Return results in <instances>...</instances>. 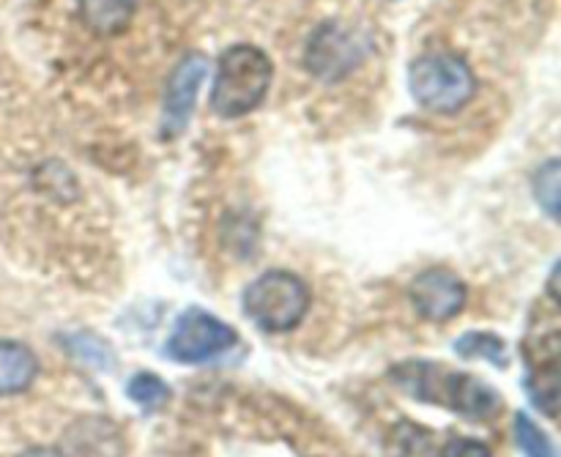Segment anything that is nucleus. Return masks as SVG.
I'll return each mask as SVG.
<instances>
[{
    "instance_id": "9b49d317",
    "label": "nucleus",
    "mask_w": 561,
    "mask_h": 457,
    "mask_svg": "<svg viewBox=\"0 0 561 457\" xmlns=\"http://www.w3.org/2000/svg\"><path fill=\"white\" fill-rule=\"evenodd\" d=\"M137 0H80V16L99 36H115L129 25Z\"/></svg>"
},
{
    "instance_id": "20e7f679",
    "label": "nucleus",
    "mask_w": 561,
    "mask_h": 457,
    "mask_svg": "<svg viewBox=\"0 0 561 457\" xmlns=\"http://www.w3.org/2000/svg\"><path fill=\"white\" fill-rule=\"evenodd\" d=\"M310 310V288L290 272H266L247 288L244 312L268 334L290 332Z\"/></svg>"
},
{
    "instance_id": "7ed1b4c3",
    "label": "nucleus",
    "mask_w": 561,
    "mask_h": 457,
    "mask_svg": "<svg viewBox=\"0 0 561 457\" xmlns=\"http://www.w3.org/2000/svg\"><path fill=\"white\" fill-rule=\"evenodd\" d=\"M409 88L422 107L449 115L474 99L477 80L460 55L427 53L411 64Z\"/></svg>"
},
{
    "instance_id": "f03ea898",
    "label": "nucleus",
    "mask_w": 561,
    "mask_h": 457,
    "mask_svg": "<svg viewBox=\"0 0 561 457\" xmlns=\"http://www.w3.org/2000/svg\"><path fill=\"white\" fill-rule=\"evenodd\" d=\"M272 60L252 44L225 49L211 88V110L219 118H241L266 99L272 85Z\"/></svg>"
},
{
    "instance_id": "4468645a",
    "label": "nucleus",
    "mask_w": 561,
    "mask_h": 457,
    "mask_svg": "<svg viewBox=\"0 0 561 457\" xmlns=\"http://www.w3.org/2000/svg\"><path fill=\"white\" fill-rule=\"evenodd\" d=\"M515 442L526 457H557L551 438L546 436V431H540V425L531 422L529 414L515 416Z\"/></svg>"
},
{
    "instance_id": "a211bd4d",
    "label": "nucleus",
    "mask_w": 561,
    "mask_h": 457,
    "mask_svg": "<svg viewBox=\"0 0 561 457\" xmlns=\"http://www.w3.org/2000/svg\"><path fill=\"white\" fill-rule=\"evenodd\" d=\"M20 457H66V455L58 453V449H53V447H33V449H27V453H22Z\"/></svg>"
},
{
    "instance_id": "9d476101",
    "label": "nucleus",
    "mask_w": 561,
    "mask_h": 457,
    "mask_svg": "<svg viewBox=\"0 0 561 457\" xmlns=\"http://www.w3.org/2000/svg\"><path fill=\"white\" fill-rule=\"evenodd\" d=\"M38 376V362L27 345L0 340V398L31 389Z\"/></svg>"
},
{
    "instance_id": "39448f33",
    "label": "nucleus",
    "mask_w": 561,
    "mask_h": 457,
    "mask_svg": "<svg viewBox=\"0 0 561 457\" xmlns=\"http://www.w3.org/2000/svg\"><path fill=\"white\" fill-rule=\"evenodd\" d=\"M236 340L239 338L228 323L208 316L201 307H192L175 321L164 351H168L170 359L181 362V365H203V362L233 349Z\"/></svg>"
},
{
    "instance_id": "f257e3e1",
    "label": "nucleus",
    "mask_w": 561,
    "mask_h": 457,
    "mask_svg": "<svg viewBox=\"0 0 561 457\" xmlns=\"http://www.w3.org/2000/svg\"><path fill=\"white\" fill-rule=\"evenodd\" d=\"M389 378L409 398L420 400V403L444 405L469 420L485 422L502 411V395L496 389L469 373L449 370L442 362H403V365L392 367Z\"/></svg>"
},
{
    "instance_id": "f8f14e48",
    "label": "nucleus",
    "mask_w": 561,
    "mask_h": 457,
    "mask_svg": "<svg viewBox=\"0 0 561 457\" xmlns=\"http://www.w3.org/2000/svg\"><path fill=\"white\" fill-rule=\"evenodd\" d=\"M455 354L460 359H482L488 365H496V367H507L510 365V356H507V345H504L502 338L491 332H469L455 343Z\"/></svg>"
},
{
    "instance_id": "f3484780",
    "label": "nucleus",
    "mask_w": 561,
    "mask_h": 457,
    "mask_svg": "<svg viewBox=\"0 0 561 457\" xmlns=\"http://www.w3.org/2000/svg\"><path fill=\"white\" fill-rule=\"evenodd\" d=\"M442 457H493V453L488 444L474 442V438L455 436L449 438L447 447L442 449Z\"/></svg>"
},
{
    "instance_id": "2eb2a0df",
    "label": "nucleus",
    "mask_w": 561,
    "mask_h": 457,
    "mask_svg": "<svg viewBox=\"0 0 561 457\" xmlns=\"http://www.w3.org/2000/svg\"><path fill=\"white\" fill-rule=\"evenodd\" d=\"M535 195L540 206L551 214L553 219L559 217V159H548L535 175Z\"/></svg>"
},
{
    "instance_id": "423d86ee",
    "label": "nucleus",
    "mask_w": 561,
    "mask_h": 457,
    "mask_svg": "<svg viewBox=\"0 0 561 457\" xmlns=\"http://www.w3.org/2000/svg\"><path fill=\"white\" fill-rule=\"evenodd\" d=\"M367 58V38L365 33L354 27H343L337 22H327L312 33L307 44V69L318 80L337 82L348 77L362 60Z\"/></svg>"
},
{
    "instance_id": "6e6552de",
    "label": "nucleus",
    "mask_w": 561,
    "mask_h": 457,
    "mask_svg": "<svg viewBox=\"0 0 561 457\" xmlns=\"http://www.w3.org/2000/svg\"><path fill=\"white\" fill-rule=\"evenodd\" d=\"M208 75V58L203 53H190L179 60V66L170 75L168 88H164V115H162V135L179 137L186 129L195 110L197 91Z\"/></svg>"
},
{
    "instance_id": "ddd939ff",
    "label": "nucleus",
    "mask_w": 561,
    "mask_h": 457,
    "mask_svg": "<svg viewBox=\"0 0 561 457\" xmlns=\"http://www.w3.org/2000/svg\"><path fill=\"white\" fill-rule=\"evenodd\" d=\"M126 395L131 398V403H137L146 411H159L162 405H168L170 400V387L153 373H137L129 384H126Z\"/></svg>"
},
{
    "instance_id": "1a4fd4ad",
    "label": "nucleus",
    "mask_w": 561,
    "mask_h": 457,
    "mask_svg": "<svg viewBox=\"0 0 561 457\" xmlns=\"http://www.w3.org/2000/svg\"><path fill=\"white\" fill-rule=\"evenodd\" d=\"M409 294L414 310L425 321L433 323L453 321L455 316H460V310L466 307V299H469V290H466L463 279L455 272H449V269H427V272H422L411 283Z\"/></svg>"
},
{
    "instance_id": "0eeeda50",
    "label": "nucleus",
    "mask_w": 561,
    "mask_h": 457,
    "mask_svg": "<svg viewBox=\"0 0 561 457\" xmlns=\"http://www.w3.org/2000/svg\"><path fill=\"white\" fill-rule=\"evenodd\" d=\"M559 354H561L559 329L542 332L540 338H529V343H526V362H529V378H526V387H529L531 403H535L548 420H557L559 416V400H561Z\"/></svg>"
},
{
    "instance_id": "dca6fc26",
    "label": "nucleus",
    "mask_w": 561,
    "mask_h": 457,
    "mask_svg": "<svg viewBox=\"0 0 561 457\" xmlns=\"http://www.w3.org/2000/svg\"><path fill=\"white\" fill-rule=\"evenodd\" d=\"M69 345H77V356L91 362V365L102 367V370L113 365V356H110V349L104 343L93 340V349H88V334H75V338L69 340Z\"/></svg>"
}]
</instances>
